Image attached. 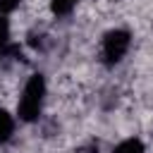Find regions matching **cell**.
I'll return each instance as SVG.
<instances>
[{
	"instance_id": "1",
	"label": "cell",
	"mask_w": 153,
	"mask_h": 153,
	"mask_svg": "<svg viewBox=\"0 0 153 153\" xmlns=\"http://www.w3.org/2000/svg\"><path fill=\"white\" fill-rule=\"evenodd\" d=\"M43 98H45V79H43V74H31L29 81L24 84V91L17 103L19 120H24V122L38 120V115L43 110Z\"/></svg>"
},
{
	"instance_id": "2",
	"label": "cell",
	"mask_w": 153,
	"mask_h": 153,
	"mask_svg": "<svg viewBox=\"0 0 153 153\" xmlns=\"http://www.w3.org/2000/svg\"><path fill=\"white\" fill-rule=\"evenodd\" d=\"M129 43H131L129 31H124V29H112V31H108V33L103 36V48H100L105 65H117V62L127 55Z\"/></svg>"
},
{
	"instance_id": "3",
	"label": "cell",
	"mask_w": 153,
	"mask_h": 153,
	"mask_svg": "<svg viewBox=\"0 0 153 153\" xmlns=\"http://www.w3.org/2000/svg\"><path fill=\"white\" fill-rule=\"evenodd\" d=\"M12 131H14V120H12V115H7V112L0 108V143L10 141Z\"/></svg>"
},
{
	"instance_id": "4",
	"label": "cell",
	"mask_w": 153,
	"mask_h": 153,
	"mask_svg": "<svg viewBox=\"0 0 153 153\" xmlns=\"http://www.w3.org/2000/svg\"><path fill=\"white\" fill-rule=\"evenodd\" d=\"M112 153H143V143H141L139 139H127V141H122Z\"/></svg>"
},
{
	"instance_id": "5",
	"label": "cell",
	"mask_w": 153,
	"mask_h": 153,
	"mask_svg": "<svg viewBox=\"0 0 153 153\" xmlns=\"http://www.w3.org/2000/svg\"><path fill=\"white\" fill-rule=\"evenodd\" d=\"M76 2H79V0H50V10H53L55 14H67V12L74 10Z\"/></svg>"
},
{
	"instance_id": "6",
	"label": "cell",
	"mask_w": 153,
	"mask_h": 153,
	"mask_svg": "<svg viewBox=\"0 0 153 153\" xmlns=\"http://www.w3.org/2000/svg\"><path fill=\"white\" fill-rule=\"evenodd\" d=\"M7 41H10V22L0 17V50L7 45Z\"/></svg>"
},
{
	"instance_id": "7",
	"label": "cell",
	"mask_w": 153,
	"mask_h": 153,
	"mask_svg": "<svg viewBox=\"0 0 153 153\" xmlns=\"http://www.w3.org/2000/svg\"><path fill=\"white\" fill-rule=\"evenodd\" d=\"M19 2H22V0H0V12L7 14V12H12L14 7H19Z\"/></svg>"
}]
</instances>
